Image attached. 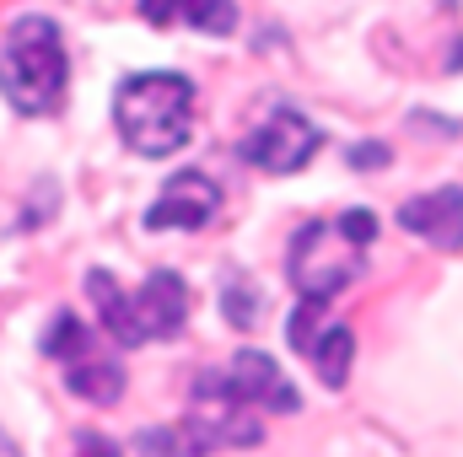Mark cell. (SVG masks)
<instances>
[{
  "label": "cell",
  "instance_id": "8992f818",
  "mask_svg": "<svg viewBox=\"0 0 463 457\" xmlns=\"http://www.w3.org/2000/svg\"><path fill=\"white\" fill-rule=\"evenodd\" d=\"M43 355H54L65 366V387L87 404H118L124 398V366L114 355L98 350V334L76 318V312H60L49 318L43 329Z\"/></svg>",
  "mask_w": 463,
  "mask_h": 457
},
{
  "label": "cell",
  "instance_id": "5b68a950",
  "mask_svg": "<svg viewBox=\"0 0 463 457\" xmlns=\"http://www.w3.org/2000/svg\"><path fill=\"white\" fill-rule=\"evenodd\" d=\"M189 393H194V404L232 409V415H248V420H259V415H297L302 409V393L291 387V377L264 350H242L227 366L200 371Z\"/></svg>",
  "mask_w": 463,
  "mask_h": 457
},
{
  "label": "cell",
  "instance_id": "7a4b0ae2",
  "mask_svg": "<svg viewBox=\"0 0 463 457\" xmlns=\"http://www.w3.org/2000/svg\"><path fill=\"white\" fill-rule=\"evenodd\" d=\"M114 124L135 156H173L194 135V81L178 70L124 76L114 92Z\"/></svg>",
  "mask_w": 463,
  "mask_h": 457
},
{
  "label": "cell",
  "instance_id": "9a60e30c",
  "mask_svg": "<svg viewBox=\"0 0 463 457\" xmlns=\"http://www.w3.org/2000/svg\"><path fill=\"white\" fill-rule=\"evenodd\" d=\"M0 457H22V452H16V442H11L5 431H0Z\"/></svg>",
  "mask_w": 463,
  "mask_h": 457
},
{
  "label": "cell",
  "instance_id": "277c9868",
  "mask_svg": "<svg viewBox=\"0 0 463 457\" xmlns=\"http://www.w3.org/2000/svg\"><path fill=\"white\" fill-rule=\"evenodd\" d=\"M87 296L98 307L103 334H114L124 350H135L146 340H178V329L189 323V285L173 269L146 275L140 291H124L109 269H92L87 275Z\"/></svg>",
  "mask_w": 463,
  "mask_h": 457
},
{
  "label": "cell",
  "instance_id": "5bb4252c",
  "mask_svg": "<svg viewBox=\"0 0 463 457\" xmlns=\"http://www.w3.org/2000/svg\"><path fill=\"white\" fill-rule=\"evenodd\" d=\"M383 162H388V145H377V140L350 151V167H383Z\"/></svg>",
  "mask_w": 463,
  "mask_h": 457
},
{
  "label": "cell",
  "instance_id": "8fae6325",
  "mask_svg": "<svg viewBox=\"0 0 463 457\" xmlns=\"http://www.w3.org/2000/svg\"><path fill=\"white\" fill-rule=\"evenodd\" d=\"M140 16L151 27H200V33H232L237 5L232 0H140Z\"/></svg>",
  "mask_w": 463,
  "mask_h": 457
},
{
  "label": "cell",
  "instance_id": "52a82bcc",
  "mask_svg": "<svg viewBox=\"0 0 463 457\" xmlns=\"http://www.w3.org/2000/svg\"><path fill=\"white\" fill-rule=\"evenodd\" d=\"M318 145H324V129L302 114V108H286L280 103V108H269V114L242 135L237 156L248 167H259V173H302Z\"/></svg>",
  "mask_w": 463,
  "mask_h": 457
},
{
  "label": "cell",
  "instance_id": "3957f363",
  "mask_svg": "<svg viewBox=\"0 0 463 457\" xmlns=\"http://www.w3.org/2000/svg\"><path fill=\"white\" fill-rule=\"evenodd\" d=\"M71 87V60L65 38L49 16H16L0 49V92L22 118H49L60 114Z\"/></svg>",
  "mask_w": 463,
  "mask_h": 457
},
{
  "label": "cell",
  "instance_id": "ba28073f",
  "mask_svg": "<svg viewBox=\"0 0 463 457\" xmlns=\"http://www.w3.org/2000/svg\"><path fill=\"white\" fill-rule=\"evenodd\" d=\"M291 350L313 360V371L324 377V387H345L350 382V360H355V334L350 323L329 318V302H302L286 323Z\"/></svg>",
  "mask_w": 463,
  "mask_h": 457
},
{
  "label": "cell",
  "instance_id": "6da1fadb",
  "mask_svg": "<svg viewBox=\"0 0 463 457\" xmlns=\"http://www.w3.org/2000/svg\"><path fill=\"white\" fill-rule=\"evenodd\" d=\"M377 237V216L372 210H345L335 221H307L297 227L291 247H286V280L297 285L302 302H335L361 280L366 247Z\"/></svg>",
  "mask_w": 463,
  "mask_h": 457
},
{
  "label": "cell",
  "instance_id": "30bf717a",
  "mask_svg": "<svg viewBox=\"0 0 463 457\" xmlns=\"http://www.w3.org/2000/svg\"><path fill=\"white\" fill-rule=\"evenodd\" d=\"M399 227L426 237L431 247H463V189H431V194H415L410 205H399Z\"/></svg>",
  "mask_w": 463,
  "mask_h": 457
},
{
  "label": "cell",
  "instance_id": "9c48e42d",
  "mask_svg": "<svg viewBox=\"0 0 463 457\" xmlns=\"http://www.w3.org/2000/svg\"><path fill=\"white\" fill-rule=\"evenodd\" d=\"M222 216V189L205 173H173L146 210V231H200Z\"/></svg>",
  "mask_w": 463,
  "mask_h": 457
},
{
  "label": "cell",
  "instance_id": "7c38bea8",
  "mask_svg": "<svg viewBox=\"0 0 463 457\" xmlns=\"http://www.w3.org/2000/svg\"><path fill=\"white\" fill-rule=\"evenodd\" d=\"M222 312L232 318V329H253V318H259V291L242 280V275H232L227 291H222Z\"/></svg>",
  "mask_w": 463,
  "mask_h": 457
},
{
  "label": "cell",
  "instance_id": "4fadbf2b",
  "mask_svg": "<svg viewBox=\"0 0 463 457\" xmlns=\"http://www.w3.org/2000/svg\"><path fill=\"white\" fill-rule=\"evenodd\" d=\"M76 457H124V452H118L114 442H103V436H92V431H87V436L76 442Z\"/></svg>",
  "mask_w": 463,
  "mask_h": 457
}]
</instances>
